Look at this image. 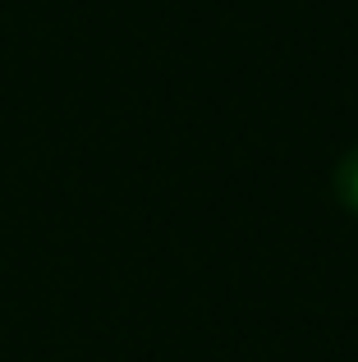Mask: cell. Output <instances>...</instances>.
Masks as SVG:
<instances>
[{
  "label": "cell",
  "instance_id": "obj_1",
  "mask_svg": "<svg viewBox=\"0 0 358 362\" xmlns=\"http://www.w3.org/2000/svg\"><path fill=\"white\" fill-rule=\"evenodd\" d=\"M335 197H340L345 211L358 216V147H350L335 165Z\"/></svg>",
  "mask_w": 358,
  "mask_h": 362
}]
</instances>
